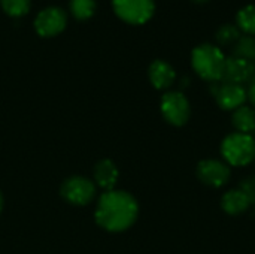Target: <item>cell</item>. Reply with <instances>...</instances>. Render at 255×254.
I'll return each instance as SVG.
<instances>
[{
  "instance_id": "1",
  "label": "cell",
  "mask_w": 255,
  "mask_h": 254,
  "mask_svg": "<svg viewBox=\"0 0 255 254\" xmlns=\"http://www.w3.org/2000/svg\"><path fill=\"white\" fill-rule=\"evenodd\" d=\"M139 214L137 201L124 190L105 192L97 202L96 222L108 232H124L134 225Z\"/></svg>"
},
{
  "instance_id": "2",
  "label": "cell",
  "mask_w": 255,
  "mask_h": 254,
  "mask_svg": "<svg viewBox=\"0 0 255 254\" xmlns=\"http://www.w3.org/2000/svg\"><path fill=\"white\" fill-rule=\"evenodd\" d=\"M227 57L218 45L202 43L191 52V66L194 72L208 82H218L223 79Z\"/></svg>"
},
{
  "instance_id": "3",
  "label": "cell",
  "mask_w": 255,
  "mask_h": 254,
  "mask_svg": "<svg viewBox=\"0 0 255 254\" xmlns=\"http://www.w3.org/2000/svg\"><path fill=\"white\" fill-rule=\"evenodd\" d=\"M221 154L229 166H247L255 160V139L247 133H230L221 144Z\"/></svg>"
},
{
  "instance_id": "4",
  "label": "cell",
  "mask_w": 255,
  "mask_h": 254,
  "mask_svg": "<svg viewBox=\"0 0 255 254\" xmlns=\"http://www.w3.org/2000/svg\"><path fill=\"white\" fill-rule=\"evenodd\" d=\"M160 109L164 120L176 127L188 123L191 115V106L188 99L181 91H167L163 94L160 102Z\"/></svg>"
},
{
  "instance_id": "5",
  "label": "cell",
  "mask_w": 255,
  "mask_h": 254,
  "mask_svg": "<svg viewBox=\"0 0 255 254\" xmlns=\"http://www.w3.org/2000/svg\"><path fill=\"white\" fill-rule=\"evenodd\" d=\"M112 6L123 21L133 25L145 24L155 12L154 0H112Z\"/></svg>"
},
{
  "instance_id": "6",
  "label": "cell",
  "mask_w": 255,
  "mask_h": 254,
  "mask_svg": "<svg viewBox=\"0 0 255 254\" xmlns=\"http://www.w3.org/2000/svg\"><path fill=\"white\" fill-rule=\"evenodd\" d=\"M63 199L76 207H85L96 198V184L85 177H70L63 181L60 187Z\"/></svg>"
},
{
  "instance_id": "7",
  "label": "cell",
  "mask_w": 255,
  "mask_h": 254,
  "mask_svg": "<svg viewBox=\"0 0 255 254\" xmlns=\"http://www.w3.org/2000/svg\"><path fill=\"white\" fill-rule=\"evenodd\" d=\"M211 93L214 94L218 106L224 111H236L238 108L244 106L247 100V90L244 85L233 82H211Z\"/></svg>"
},
{
  "instance_id": "8",
  "label": "cell",
  "mask_w": 255,
  "mask_h": 254,
  "mask_svg": "<svg viewBox=\"0 0 255 254\" xmlns=\"http://www.w3.org/2000/svg\"><path fill=\"white\" fill-rule=\"evenodd\" d=\"M67 24V13L58 6L43 7L34 19L36 31L43 37H51L61 33Z\"/></svg>"
},
{
  "instance_id": "9",
  "label": "cell",
  "mask_w": 255,
  "mask_h": 254,
  "mask_svg": "<svg viewBox=\"0 0 255 254\" xmlns=\"http://www.w3.org/2000/svg\"><path fill=\"white\" fill-rule=\"evenodd\" d=\"M197 178L209 187L218 189L230 180V166L221 160L205 159L197 165Z\"/></svg>"
},
{
  "instance_id": "10",
  "label": "cell",
  "mask_w": 255,
  "mask_h": 254,
  "mask_svg": "<svg viewBox=\"0 0 255 254\" xmlns=\"http://www.w3.org/2000/svg\"><path fill=\"white\" fill-rule=\"evenodd\" d=\"M255 79V64L239 58V57H229L226 60V67H224V75L221 81L226 82H233V84H251Z\"/></svg>"
},
{
  "instance_id": "11",
  "label": "cell",
  "mask_w": 255,
  "mask_h": 254,
  "mask_svg": "<svg viewBox=\"0 0 255 254\" xmlns=\"http://www.w3.org/2000/svg\"><path fill=\"white\" fill-rule=\"evenodd\" d=\"M148 76H149L151 84L157 90H167L173 85L176 79V72L170 63L164 60H154L149 64Z\"/></svg>"
},
{
  "instance_id": "12",
  "label": "cell",
  "mask_w": 255,
  "mask_h": 254,
  "mask_svg": "<svg viewBox=\"0 0 255 254\" xmlns=\"http://www.w3.org/2000/svg\"><path fill=\"white\" fill-rule=\"evenodd\" d=\"M118 177L120 171L117 165L109 159H103L94 166V184H97L105 192L115 190L114 187L117 186Z\"/></svg>"
},
{
  "instance_id": "13",
  "label": "cell",
  "mask_w": 255,
  "mask_h": 254,
  "mask_svg": "<svg viewBox=\"0 0 255 254\" xmlns=\"http://www.w3.org/2000/svg\"><path fill=\"white\" fill-rule=\"evenodd\" d=\"M251 205H253V201H251L241 189L229 190V192L224 193V196L221 198V208H223L229 216H241V214H244Z\"/></svg>"
},
{
  "instance_id": "14",
  "label": "cell",
  "mask_w": 255,
  "mask_h": 254,
  "mask_svg": "<svg viewBox=\"0 0 255 254\" xmlns=\"http://www.w3.org/2000/svg\"><path fill=\"white\" fill-rule=\"evenodd\" d=\"M232 123L239 133L251 135L255 130V111L251 106H241L233 111Z\"/></svg>"
},
{
  "instance_id": "15",
  "label": "cell",
  "mask_w": 255,
  "mask_h": 254,
  "mask_svg": "<svg viewBox=\"0 0 255 254\" xmlns=\"http://www.w3.org/2000/svg\"><path fill=\"white\" fill-rule=\"evenodd\" d=\"M236 25L248 36H255V4H247L236 15Z\"/></svg>"
},
{
  "instance_id": "16",
  "label": "cell",
  "mask_w": 255,
  "mask_h": 254,
  "mask_svg": "<svg viewBox=\"0 0 255 254\" xmlns=\"http://www.w3.org/2000/svg\"><path fill=\"white\" fill-rule=\"evenodd\" d=\"M233 57H239L248 60L251 63L255 61V36H241L239 40L233 45Z\"/></svg>"
},
{
  "instance_id": "17",
  "label": "cell",
  "mask_w": 255,
  "mask_h": 254,
  "mask_svg": "<svg viewBox=\"0 0 255 254\" xmlns=\"http://www.w3.org/2000/svg\"><path fill=\"white\" fill-rule=\"evenodd\" d=\"M241 33L242 31L236 24H223L215 33V40L218 46H230L239 40V37L242 36Z\"/></svg>"
},
{
  "instance_id": "18",
  "label": "cell",
  "mask_w": 255,
  "mask_h": 254,
  "mask_svg": "<svg viewBox=\"0 0 255 254\" xmlns=\"http://www.w3.org/2000/svg\"><path fill=\"white\" fill-rule=\"evenodd\" d=\"M96 7H97L96 0H69L70 12L79 21L91 18L96 12Z\"/></svg>"
},
{
  "instance_id": "19",
  "label": "cell",
  "mask_w": 255,
  "mask_h": 254,
  "mask_svg": "<svg viewBox=\"0 0 255 254\" xmlns=\"http://www.w3.org/2000/svg\"><path fill=\"white\" fill-rule=\"evenodd\" d=\"M3 10L10 16H22L30 10L31 0H0Z\"/></svg>"
},
{
  "instance_id": "20",
  "label": "cell",
  "mask_w": 255,
  "mask_h": 254,
  "mask_svg": "<svg viewBox=\"0 0 255 254\" xmlns=\"http://www.w3.org/2000/svg\"><path fill=\"white\" fill-rule=\"evenodd\" d=\"M238 189H241L251 201H253V204L255 202V177H247V178H244L242 181H241V184H239V187Z\"/></svg>"
},
{
  "instance_id": "21",
  "label": "cell",
  "mask_w": 255,
  "mask_h": 254,
  "mask_svg": "<svg viewBox=\"0 0 255 254\" xmlns=\"http://www.w3.org/2000/svg\"><path fill=\"white\" fill-rule=\"evenodd\" d=\"M247 99L251 102L253 108H255V79L250 84L248 90H247Z\"/></svg>"
},
{
  "instance_id": "22",
  "label": "cell",
  "mask_w": 255,
  "mask_h": 254,
  "mask_svg": "<svg viewBox=\"0 0 255 254\" xmlns=\"http://www.w3.org/2000/svg\"><path fill=\"white\" fill-rule=\"evenodd\" d=\"M3 204H4V199H3V195H1V192H0V213H1V210H3Z\"/></svg>"
},
{
  "instance_id": "23",
  "label": "cell",
  "mask_w": 255,
  "mask_h": 254,
  "mask_svg": "<svg viewBox=\"0 0 255 254\" xmlns=\"http://www.w3.org/2000/svg\"><path fill=\"white\" fill-rule=\"evenodd\" d=\"M193 1H196V3H206V1H209V0H193Z\"/></svg>"
},
{
  "instance_id": "24",
  "label": "cell",
  "mask_w": 255,
  "mask_h": 254,
  "mask_svg": "<svg viewBox=\"0 0 255 254\" xmlns=\"http://www.w3.org/2000/svg\"><path fill=\"white\" fill-rule=\"evenodd\" d=\"M254 204H255V202H254Z\"/></svg>"
}]
</instances>
